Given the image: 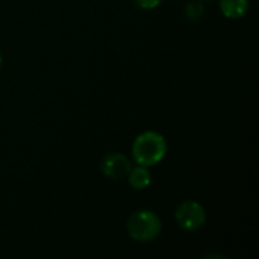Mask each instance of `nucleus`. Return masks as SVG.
I'll use <instances>...</instances> for the list:
<instances>
[{"instance_id":"obj_9","label":"nucleus","mask_w":259,"mask_h":259,"mask_svg":"<svg viewBox=\"0 0 259 259\" xmlns=\"http://www.w3.org/2000/svg\"><path fill=\"white\" fill-rule=\"evenodd\" d=\"M2 62H3V58H2V53H0V67H2Z\"/></svg>"},{"instance_id":"obj_6","label":"nucleus","mask_w":259,"mask_h":259,"mask_svg":"<svg viewBox=\"0 0 259 259\" xmlns=\"http://www.w3.org/2000/svg\"><path fill=\"white\" fill-rule=\"evenodd\" d=\"M220 11L229 20L243 18L249 11V0H220Z\"/></svg>"},{"instance_id":"obj_4","label":"nucleus","mask_w":259,"mask_h":259,"mask_svg":"<svg viewBox=\"0 0 259 259\" xmlns=\"http://www.w3.org/2000/svg\"><path fill=\"white\" fill-rule=\"evenodd\" d=\"M132 168L131 159L123 153H109L100 162V171L105 178L118 181L124 179Z\"/></svg>"},{"instance_id":"obj_8","label":"nucleus","mask_w":259,"mask_h":259,"mask_svg":"<svg viewBox=\"0 0 259 259\" xmlns=\"http://www.w3.org/2000/svg\"><path fill=\"white\" fill-rule=\"evenodd\" d=\"M162 3V0H135V5L144 11H152L156 9L159 5Z\"/></svg>"},{"instance_id":"obj_7","label":"nucleus","mask_w":259,"mask_h":259,"mask_svg":"<svg viewBox=\"0 0 259 259\" xmlns=\"http://www.w3.org/2000/svg\"><path fill=\"white\" fill-rule=\"evenodd\" d=\"M184 14L187 17V20H190V21H199L205 15V5L200 0L191 2L185 6Z\"/></svg>"},{"instance_id":"obj_1","label":"nucleus","mask_w":259,"mask_h":259,"mask_svg":"<svg viewBox=\"0 0 259 259\" xmlns=\"http://www.w3.org/2000/svg\"><path fill=\"white\" fill-rule=\"evenodd\" d=\"M167 140L156 131H146L140 134L132 143V159L137 165L155 167L167 155Z\"/></svg>"},{"instance_id":"obj_5","label":"nucleus","mask_w":259,"mask_h":259,"mask_svg":"<svg viewBox=\"0 0 259 259\" xmlns=\"http://www.w3.org/2000/svg\"><path fill=\"white\" fill-rule=\"evenodd\" d=\"M127 178V182L129 185L134 188V190H146L150 187L152 184V175H150V170L149 167H144V165H137V167H132L129 175L126 176Z\"/></svg>"},{"instance_id":"obj_2","label":"nucleus","mask_w":259,"mask_h":259,"mask_svg":"<svg viewBox=\"0 0 259 259\" xmlns=\"http://www.w3.org/2000/svg\"><path fill=\"white\" fill-rule=\"evenodd\" d=\"M126 231L137 243H152L162 232V222L159 215L150 209H138L127 219Z\"/></svg>"},{"instance_id":"obj_3","label":"nucleus","mask_w":259,"mask_h":259,"mask_svg":"<svg viewBox=\"0 0 259 259\" xmlns=\"http://www.w3.org/2000/svg\"><path fill=\"white\" fill-rule=\"evenodd\" d=\"M175 220L178 226L185 232H196L206 223V211L196 200L182 202L175 211Z\"/></svg>"},{"instance_id":"obj_10","label":"nucleus","mask_w":259,"mask_h":259,"mask_svg":"<svg viewBox=\"0 0 259 259\" xmlns=\"http://www.w3.org/2000/svg\"><path fill=\"white\" fill-rule=\"evenodd\" d=\"M200 2H208V0H200Z\"/></svg>"}]
</instances>
